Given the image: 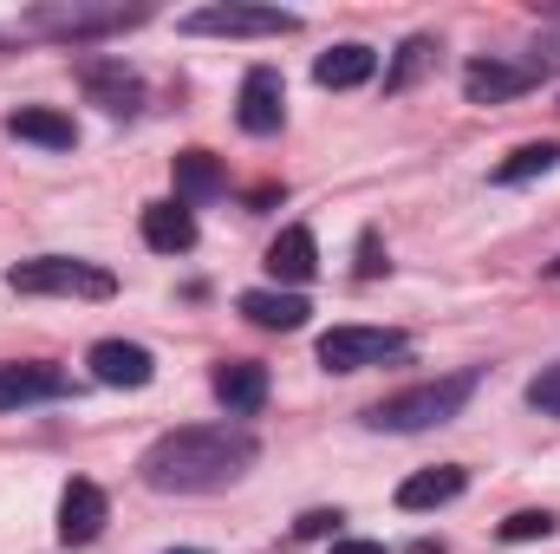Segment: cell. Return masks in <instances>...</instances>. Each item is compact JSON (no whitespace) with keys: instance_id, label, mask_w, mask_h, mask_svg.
<instances>
[{"instance_id":"4316f807","label":"cell","mask_w":560,"mask_h":554,"mask_svg":"<svg viewBox=\"0 0 560 554\" xmlns=\"http://www.w3.org/2000/svg\"><path fill=\"white\" fill-rule=\"evenodd\" d=\"M170 554H209V549H170Z\"/></svg>"},{"instance_id":"30bf717a","label":"cell","mask_w":560,"mask_h":554,"mask_svg":"<svg viewBox=\"0 0 560 554\" xmlns=\"http://www.w3.org/2000/svg\"><path fill=\"white\" fill-rule=\"evenodd\" d=\"M143 13H125V7H59V13H33L26 26L39 33H59V39H92V33H118V26H138Z\"/></svg>"},{"instance_id":"8992f818","label":"cell","mask_w":560,"mask_h":554,"mask_svg":"<svg viewBox=\"0 0 560 554\" xmlns=\"http://www.w3.org/2000/svg\"><path fill=\"white\" fill-rule=\"evenodd\" d=\"M235 118H242L248 138H275L280 131V118H287V85H280L275 66H255V72L242 79V105H235Z\"/></svg>"},{"instance_id":"6da1fadb","label":"cell","mask_w":560,"mask_h":554,"mask_svg":"<svg viewBox=\"0 0 560 554\" xmlns=\"http://www.w3.org/2000/svg\"><path fill=\"white\" fill-rule=\"evenodd\" d=\"M255 457H261V443H255L248 424H183V430H170L143 450L138 470L163 496H202V489L235 483Z\"/></svg>"},{"instance_id":"5b68a950","label":"cell","mask_w":560,"mask_h":554,"mask_svg":"<svg viewBox=\"0 0 560 554\" xmlns=\"http://www.w3.org/2000/svg\"><path fill=\"white\" fill-rule=\"evenodd\" d=\"M293 26L300 13H280V7H202L183 20V33H222V39H275Z\"/></svg>"},{"instance_id":"9a60e30c","label":"cell","mask_w":560,"mask_h":554,"mask_svg":"<svg viewBox=\"0 0 560 554\" xmlns=\"http://www.w3.org/2000/svg\"><path fill=\"white\" fill-rule=\"evenodd\" d=\"M242 313L255 320V326H268V333H293V326H306V293H287V287H255V293H242Z\"/></svg>"},{"instance_id":"ac0fdd59","label":"cell","mask_w":560,"mask_h":554,"mask_svg":"<svg viewBox=\"0 0 560 554\" xmlns=\"http://www.w3.org/2000/svg\"><path fill=\"white\" fill-rule=\"evenodd\" d=\"M528 85H535V72L495 66V59H476V66L463 72V92H469L476 105H502V99H515V92H528Z\"/></svg>"},{"instance_id":"e0dca14e","label":"cell","mask_w":560,"mask_h":554,"mask_svg":"<svg viewBox=\"0 0 560 554\" xmlns=\"http://www.w3.org/2000/svg\"><path fill=\"white\" fill-rule=\"evenodd\" d=\"M378 72V53L372 46H332V53H319V66H313V79L326 85V92H352V85H365Z\"/></svg>"},{"instance_id":"44dd1931","label":"cell","mask_w":560,"mask_h":554,"mask_svg":"<svg viewBox=\"0 0 560 554\" xmlns=\"http://www.w3.org/2000/svg\"><path fill=\"white\" fill-rule=\"evenodd\" d=\"M560 163V143H522L509 163H495V183L509 189V183H528V176H548Z\"/></svg>"},{"instance_id":"3957f363","label":"cell","mask_w":560,"mask_h":554,"mask_svg":"<svg viewBox=\"0 0 560 554\" xmlns=\"http://www.w3.org/2000/svg\"><path fill=\"white\" fill-rule=\"evenodd\" d=\"M13 293H72V300H112L118 275L98 268V262H72V255H39V262H20L7 275Z\"/></svg>"},{"instance_id":"d6986e66","label":"cell","mask_w":560,"mask_h":554,"mask_svg":"<svg viewBox=\"0 0 560 554\" xmlns=\"http://www.w3.org/2000/svg\"><path fill=\"white\" fill-rule=\"evenodd\" d=\"M85 92L105 105V112H131L138 105V79L125 66H85Z\"/></svg>"},{"instance_id":"8fae6325","label":"cell","mask_w":560,"mask_h":554,"mask_svg":"<svg viewBox=\"0 0 560 554\" xmlns=\"http://www.w3.org/2000/svg\"><path fill=\"white\" fill-rule=\"evenodd\" d=\"M72 379L59 366H0V412H20V405H39V399H66Z\"/></svg>"},{"instance_id":"7402d4cb","label":"cell","mask_w":560,"mask_h":554,"mask_svg":"<svg viewBox=\"0 0 560 554\" xmlns=\"http://www.w3.org/2000/svg\"><path fill=\"white\" fill-rule=\"evenodd\" d=\"M430 53H436V39H423V33H418V39L398 53V66L385 72V92H405V85H411V79L423 72V59H430Z\"/></svg>"},{"instance_id":"7c38bea8","label":"cell","mask_w":560,"mask_h":554,"mask_svg":"<svg viewBox=\"0 0 560 554\" xmlns=\"http://www.w3.org/2000/svg\"><path fill=\"white\" fill-rule=\"evenodd\" d=\"M469 489V476H463V463H436V470H418V476H405L398 483V509H443V503H456Z\"/></svg>"},{"instance_id":"ffe728a7","label":"cell","mask_w":560,"mask_h":554,"mask_svg":"<svg viewBox=\"0 0 560 554\" xmlns=\"http://www.w3.org/2000/svg\"><path fill=\"white\" fill-rule=\"evenodd\" d=\"M215 189H222V163L209 150H183L176 157V196L196 203V196H215Z\"/></svg>"},{"instance_id":"cb8c5ba5","label":"cell","mask_w":560,"mask_h":554,"mask_svg":"<svg viewBox=\"0 0 560 554\" xmlns=\"http://www.w3.org/2000/svg\"><path fill=\"white\" fill-rule=\"evenodd\" d=\"M528 405L541 417H560V366H541V372L528 379Z\"/></svg>"},{"instance_id":"7a4b0ae2","label":"cell","mask_w":560,"mask_h":554,"mask_svg":"<svg viewBox=\"0 0 560 554\" xmlns=\"http://www.w3.org/2000/svg\"><path fill=\"white\" fill-rule=\"evenodd\" d=\"M476 392V372H456V379H430V385H411L398 399H378L365 424L372 430H430V424H450V417L469 405Z\"/></svg>"},{"instance_id":"4fadbf2b","label":"cell","mask_w":560,"mask_h":554,"mask_svg":"<svg viewBox=\"0 0 560 554\" xmlns=\"http://www.w3.org/2000/svg\"><path fill=\"white\" fill-rule=\"evenodd\" d=\"M143 242H150L156 255H189V249H196V216H189L183 203H150V209H143Z\"/></svg>"},{"instance_id":"d4e9b609","label":"cell","mask_w":560,"mask_h":554,"mask_svg":"<svg viewBox=\"0 0 560 554\" xmlns=\"http://www.w3.org/2000/svg\"><path fill=\"white\" fill-rule=\"evenodd\" d=\"M339 522H346L339 509H313V516H300V535H332Z\"/></svg>"},{"instance_id":"9c48e42d","label":"cell","mask_w":560,"mask_h":554,"mask_svg":"<svg viewBox=\"0 0 560 554\" xmlns=\"http://www.w3.org/2000/svg\"><path fill=\"white\" fill-rule=\"evenodd\" d=\"M92 379H98V385L138 392V385L156 379V359H150L143 346H131V339H98V346H92Z\"/></svg>"},{"instance_id":"484cf974","label":"cell","mask_w":560,"mask_h":554,"mask_svg":"<svg viewBox=\"0 0 560 554\" xmlns=\"http://www.w3.org/2000/svg\"><path fill=\"white\" fill-rule=\"evenodd\" d=\"M332 554H392L385 542H332Z\"/></svg>"},{"instance_id":"5bb4252c","label":"cell","mask_w":560,"mask_h":554,"mask_svg":"<svg viewBox=\"0 0 560 554\" xmlns=\"http://www.w3.org/2000/svg\"><path fill=\"white\" fill-rule=\"evenodd\" d=\"M313 268H319V249H313V229H280L275 249H268V275L287 280V293L300 287V280H313Z\"/></svg>"},{"instance_id":"2e32d148","label":"cell","mask_w":560,"mask_h":554,"mask_svg":"<svg viewBox=\"0 0 560 554\" xmlns=\"http://www.w3.org/2000/svg\"><path fill=\"white\" fill-rule=\"evenodd\" d=\"M7 138L46 143V150H72V143H79V125H72L66 112H46V105H20V112H7Z\"/></svg>"},{"instance_id":"83f0119b","label":"cell","mask_w":560,"mask_h":554,"mask_svg":"<svg viewBox=\"0 0 560 554\" xmlns=\"http://www.w3.org/2000/svg\"><path fill=\"white\" fill-rule=\"evenodd\" d=\"M548 275H555V280H560V262H548Z\"/></svg>"},{"instance_id":"277c9868","label":"cell","mask_w":560,"mask_h":554,"mask_svg":"<svg viewBox=\"0 0 560 554\" xmlns=\"http://www.w3.org/2000/svg\"><path fill=\"white\" fill-rule=\"evenodd\" d=\"M411 339L398 333V326H332L326 339H319V366L326 372H365V366H385V359H398Z\"/></svg>"},{"instance_id":"52a82bcc","label":"cell","mask_w":560,"mask_h":554,"mask_svg":"<svg viewBox=\"0 0 560 554\" xmlns=\"http://www.w3.org/2000/svg\"><path fill=\"white\" fill-rule=\"evenodd\" d=\"M105 522H112V503H105V489L98 483H66V496H59V542H98L105 535Z\"/></svg>"},{"instance_id":"603a6c76","label":"cell","mask_w":560,"mask_h":554,"mask_svg":"<svg viewBox=\"0 0 560 554\" xmlns=\"http://www.w3.org/2000/svg\"><path fill=\"white\" fill-rule=\"evenodd\" d=\"M548 535H555V516L548 509H522V516L502 522V542H548Z\"/></svg>"},{"instance_id":"ba28073f","label":"cell","mask_w":560,"mask_h":554,"mask_svg":"<svg viewBox=\"0 0 560 554\" xmlns=\"http://www.w3.org/2000/svg\"><path fill=\"white\" fill-rule=\"evenodd\" d=\"M215 405L229 417H255L268 405V366H255V359H229V366H215Z\"/></svg>"}]
</instances>
